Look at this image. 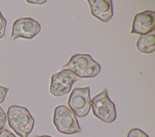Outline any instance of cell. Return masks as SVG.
I'll return each mask as SVG.
<instances>
[{
	"mask_svg": "<svg viewBox=\"0 0 155 137\" xmlns=\"http://www.w3.org/2000/svg\"><path fill=\"white\" fill-rule=\"evenodd\" d=\"M6 115L9 127L19 136H28L33 130L35 120L27 108L16 105L10 106Z\"/></svg>",
	"mask_w": 155,
	"mask_h": 137,
	"instance_id": "obj_1",
	"label": "cell"
},
{
	"mask_svg": "<svg viewBox=\"0 0 155 137\" xmlns=\"http://www.w3.org/2000/svg\"><path fill=\"white\" fill-rule=\"evenodd\" d=\"M53 123L57 130L65 135H72L82 130L74 113L64 105L54 108Z\"/></svg>",
	"mask_w": 155,
	"mask_h": 137,
	"instance_id": "obj_2",
	"label": "cell"
},
{
	"mask_svg": "<svg viewBox=\"0 0 155 137\" xmlns=\"http://www.w3.org/2000/svg\"><path fill=\"white\" fill-rule=\"evenodd\" d=\"M91 107L93 114L104 123H111L116 119L115 105L109 98L106 88L91 100Z\"/></svg>",
	"mask_w": 155,
	"mask_h": 137,
	"instance_id": "obj_3",
	"label": "cell"
},
{
	"mask_svg": "<svg viewBox=\"0 0 155 137\" xmlns=\"http://www.w3.org/2000/svg\"><path fill=\"white\" fill-rule=\"evenodd\" d=\"M68 105L76 116L78 118L86 116L91 108L90 87L73 89L70 95Z\"/></svg>",
	"mask_w": 155,
	"mask_h": 137,
	"instance_id": "obj_4",
	"label": "cell"
},
{
	"mask_svg": "<svg viewBox=\"0 0 155 137\" xmlns=\"http://www.w3.org/2000/svg\"><path fill=\"white\" fill-rule=\"evenodd\" d=\"M79 78L67 69L53 74L51 77L50 93L55 97H61L70 92L73 84Z\"/></svg>",
	"mask_w": 155,
	"mask_h": 137,
	"instance_id": "obj_5",
	"label": "cell"
},
{
	"mask_svg": "<svg viewBox=\"0 0 155 137\" xmlns=\"http://www.w3.org/2000/svg\"><path fill=\"white\" fill-rule=\"evenodd\" d=\"M41 29V25L33 19L19 18L13 24L10 39L12 40L18 38L31 39L39 33Z\"/></svg>",
	"mask_w": 155,
	"mask_h": 137,
	"instance_id": "obj_6",
	"label": "cell"
},
{
	"mask_svg": "<svg viewBox=\"0 0 155 137\" xmlns=\"http://www.w3.org/2000/svg\"><path fill=\"white\" fill-rule=\"evenodd\" d=\"M155 30V12L145 10L135 15L131 34L144 35Z\"/></svg>",
	"mask_w": 155,
	"mask_h": 137,
	"instance_id": "obj_7",
	"label": "cell"
},
{
	"mask_svg": "<svg viewBox=\"0 0 155 137\" xmlns=\"http://www.w3.org/2000/svg\"><path fill=\"white\" fill-rule=\"evenodd\" d=\"M91 14L102 22L109 21L113 16V3L111 0H88Z\"/></svg>",
	"mask_w": 155,
	"mask_h": 137,
	"instance_id": "obj_8",
	"label": "cell"
},
{
	"mask_svg": "<svg viewBox=\"0 0 155 137\" xmlns=\"http://www.w3.org/2000/svg\"><path fill=\"white\" fill-rule=\"evenodd\" d=\"M93 60V59L89 54H76L71 57L68 63L64 66V69L69 70L81 78Z\"/></svg>",
	"mask_w": 155,
	"mask_h": 137,
	"instance_id": "obj_9",
	"label": "cell"
},
{
	"mask_svg": "<svg viewBox=\"0 0 155 137\" xmlns=\"http://www.w3.org/2000/svg\"><path fill=\"white\" fill-rule=\"evenodd\" d=\"M136 48L140 53L148 54L155 51L154 30L144 35H140L136 45Z\"/></svg>",
	"mask_w": 155,
	"mask_h": 137,
	"instance_id": "obj_10",
	"label": "cell"
},
{
	"mask_svg": "<svg viewBox=\"0 0 155 137\" xmlns=\"http://www.w3.org/2000/svg\"><path fill=\"white\" fill-rule=\"evenodd\" d=\"M101 71V66L94 60L90 63L85 71L82 78H92L96 76Z\"/></svg>",
	"mask_w": 155,
	"mask_h": 137,
	"instance_id": "obj_11",
	"label": "cell"
},
{
	"mask_svg": "<svg viewBox=\"0 0 155 137\" xmlns=\"http://www.w3.org/2000/svg\"><path fill=\"white\" fill-rule=\"evenodd\" d=\"M127 137H149V136L142 130L137 128H134L128 131Z\"/></svg>",
	"mask_w": 155,
	"mask_h": 137,
	"instance_id": "obj_12",
	"label": "cell"
},
{
	"mask_svg": "<svg viewBox=\"0 0 155 137\" xmlns=\"http://www.w3.org/2000/svg\"><path fill=\"white\" fill-rule=\"evenodd\" d=\"M7 25V21L2 16L0 11V39L3 37L5 34V27Z\"/></svg>",
	"mask_w": 155,
	"mask_h": 137,
	"instance_id": "obj_13",
	"label": "cell"
},
{
	"mask_svg": "<svg viewBox=\"0 0 155 137\" xmlns=\"http://www.w3.org/2000/svg\"><path fill=\"white\" fill-rule=\"evenodd\" d=\"M7 119V115L4 111L0 106V131L2 130L4 127Z\"/></svg>",
	"mask_w": 155,
	"mask_h": 137,
	"instance_id": "obj_14",
	"label": "cell"
},
{
	"mask_svg": "<svg viewBox=\"0 0 155 137\" xmlns=\"http://www.w3.org/2000/svg\"><path fill=\"white\" fill-rule=\"evenodd\" d=\"M9 91V88L7 87H4L0 86V103L4 101L5 97Z\"/></svg>",
	"mask_w": 155,
	"mask_h": 137,
	"instance_id": "obj_15",
	"label": "cell"
},
{
	"mask_svg": "<svg viewBox=\"0 0 155 137\" xmlns=\"http://www.w3.org/2000/svg\"><path fill=\"white\" fill-rule=\"evenodd\" d=\"M0 137H16L13 133L7 129H2L0 132Z\"/></svg>",
	"mask_w": 155,
	"mask_h": 137,
	"instance_id": "obj_16",
	"label": "cell"
},
{
	"mask_svg": "<svg viewBox=\"0 0 155 137\" xmlns=\"http://www.w3.org/2000/svg\"><path fill=\"white\" fill-rule=\"evenodd\" d=\"M46 0H34V1H28V0H27V2H28V3H30V4H39V5H41V4H44L45 2H46Z\"/></svg>",
	"mask_w": 155,
	"mask_h": 137,
	"instance_id": "obj_17",
	"label": "cell"
},
{
	"mask_svg": "<svg viewBox=\"0 0 155 137\" xmlns=\"http://www.w3.org/2000/svg\"><path fill=\"white\" fill-rule=\"evenodd\" d=\"M35 137H52L50 135H42V136H36Z\"/></svg>",
	"mask_w": 155,
	"mask_h": 137,
	"instance_id": "obj_18",
	"label": "cell"
}]
</instances>
